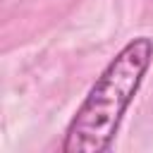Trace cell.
I'll use <instances>...</instances> for the list:
<instances>
[{
	"label": "cell",
	"mask_w": 153,
	"mask_h": 153,
	"mask_svg": "<svg viewBox=\"0 0 153 153\" xmlns=\"http://www.w3.org/2000/svg\"><path fill=\"white\" fill-rule=\"evenodd\" d=\"M153 60V38L136 36L120 48L88 88L62 139L65 153H108L124 112L139 93Z\"/></svg>",
	"instance_id": "6da1fadb"
}]
</instances>
